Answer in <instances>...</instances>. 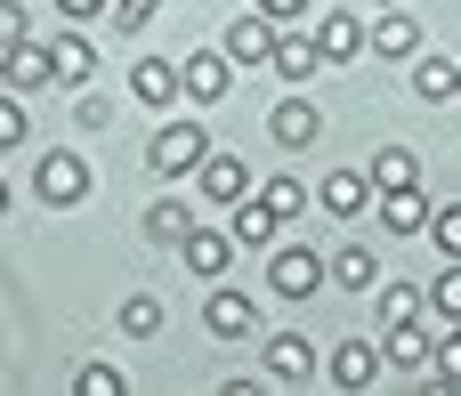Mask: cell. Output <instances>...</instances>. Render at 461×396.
<instances>
[{
  "mask_svg": "<svg viewBox=\"0 0 461 396\" xmlns=\"http://www.w3.org/2000/svg\"><path fill=\"white\" fill-rule=\"evenodd\" d=\"M454 332H461V316H454Z\"/></svg>",
  "mask_w": 461,
  "mask_h": 396,
  "instance_id": "60d3db41",
  "label": "cell"
},
{
  "mask_svg": "<svg viewBox=\"0 0 461 396\" xmlns=\"http://www.w3.org/2000/svg\"><path fill=\"white\" fill-rule=\"evenodd\" d=\"M24 138H32V122H24V105H16V89H8V97H0V154H16Z\"/></svg>",
  "mask_w": 461,
  "mask_h": 396,
  "instance_id": "4dcf8cb0",
  "label": "cell"
},
{
  "mask_svg": "<svg viewBox=\"0 0 461 396\" xmlns=\"http://www.w3.org/2000/svg\"><path fill=\"white\" fill-rule=\"evenodd\" d=\"M154 8H162V0H105V16H113L122 32H138V24H154Z\"/></svg>",
  "mask_w": 461,
  "mask_h": 396,
  "instance_id": "d6a6232c",
  "label": "cell"
},
{
  "mask_svg": "<svg viewBox=\"0 0 461 396\" xmlns=\"http://www.w3.org/2000/svg\"><path fill=\"white\" fill-rule=\"evenodd\" d=\"M324 373H332V389L357 396V389H373V381H381V348H373V340H340Z\"/></svg>",
  "mask_w": 461,
  "mask_h": 396,
  "instance_id": "e0dca14e",
  "label": "cell"
},
{
  "mask_svg": "<svg viewBox=\"0 0 461 396\" xmlns=\"http://www.w3.org/2000/svg\"><path fill=\"white\" fill-rule=\"evenodd\" d=\"M267 381H276V389H308V381H316V340L276 332V340H267Z\"/></svg>",
  "mask_w": 461,
  "mask_h": 396,
  "instance_id": "9c48e42d",
  "label": "cell"
},
{
  "mask_svg": "<svg viewBox=\"0 0 461 396\" xmlns=\"http://www.w3.org/2000/svg\"><path fill=\"white\" fill-rule=\"evenodd\" d=\"M267 65H276V73H284L292 89L324 73V57H316V40H308V32H284V24H276V49H267Z\"/></svg>",
  "mask_w": 461,
  "mask_h": 396,
  "instance_id": "ac0fdd59",
  "label": "cell"
},
{
  "mask_svg": "<svg viewBox=\"0 0 461 396\" xmlns=\"http://www.w3.org/2000/svg\"><path fill=\"white\" fill-rule=\"evenodd\" d=\"M413 97L421 105H454V57H413Z\"/></svg>",
  "mask_w": 461,
  "mask_h": 396,
  "instance_id": "603a6c76",
  "label": "cell"
},
{
  "mask_svg": "<svg viewBox=\"0 0 461 396\" xmlns=\"http://www.w3.org/2000/svg\"><path fill=\"white\" fill-rule=\"evenodd\" d=\"M0 219H8V178H0Z\"/></svg>",
  "mask_w": 461,
  "mask_h": 396,
  "instance_id": "74e56055",
  "label": "cell"
},
{
  "mask_svg": "<svg viewBox=\"0 0 461 396\" xmlns=\"http://www.w3.org/2000/svg\"><path fill=\"white\" fill-rule=\"evenodd\" d=\"M365 178H373V194H381V186H413L421 162H413V146H381V154L365 162Z\"/></svg>",
  "mask_w": 461,
  "mask_h": 396,
  "instance_id": "cb8c5ba5",
  "label": "cell"
},
{
  "mask_svg": "<svg viewBox=\"0 0 461 396\" xmlns=\"http://www.w3.org/2000/svg\"><path fill=\"white\" fill-rule=\"evenodd\" d=\"M454 97H461V65H454Z\"/></svg>",
  "mask_w": 461,
  "mask_h": 396,
  "instance_id": "ab89813d",
  "label": "cell"
},
{
  "mask_svg": "<svg viewBox=\"0 0 461 396\" xmlns=\"http://www.w3.org/2000/svg\"><path fill=\"white\" fill-rule=\"evenodd\" d=\"M32 24H24V0H0V49H16Z\"/></svg>",
  "mask_w": 461,
  "mask_h": 396,
  "instance_id": "836d02e7",
  "label": "cell"
},
{
  "mask_svg": "<svg viewBox=\"0 0 461 396\" xmlns=\"http://www.w3.org/2000/svg\"><path fill=\"white\" fill-rule=\"evenodd\" d=\"M308 40H316L324 65H357V57H365V24H357L348 8H324V24H316Z\"/></svg>",
  "mask_w": 461,
  "mask_h": 396,
  "instance_id": "30bf717a",
  "label": "cell"
},
{
  "mask_svg": "<svg viewBox=\"0 0 461 396\" xmlns=\"http://www.w3.org/2000/svg\"><path fill=\"white\" fill-rule=\"evenodd\" d=\"M65 8V24H89V16H105V0H57Z\"/></svg>",
  "mask_w": 461,
  "mask_h": 396,
  "instance_id": "8d00e7d4",
  "label": "cell"
},
{
  "mask_svg": "<svg viewBox=\"0 0 461 396\" xmlns=\"http://www.w3.org/2000/svg\"><path fill=\"white\" fill-rule=\"evenodd\" d=\"M122 332H130V340H154V332H162V300H154V292H130V300H122Z\"/></svg>",
  "mask_w": 461,
  "mask_h": 396,
  "instance_id": "f1b7e54d",
  "label": "cell"
},
{
  "mask_svg": "<svg viewBox=\"0 0 461 396\" xmlns=\"http://www.w3.org/2000/svg\"><path fill=\"white\" fill-rule=\"evenodd\" d=\"M130 97L154 105V113L178 105V57H138V65H130Z\"/></svg>",
  "mask_w": 461,
  "mask_h": 396,
  "instance_id": "2e32d148",
  "label": "cell"
},
{
  "mask_svg": "<svg viewBox=\"0 0 461 396\" xmlns=\"http://www.w3.org/2000/svg\"><path fill=\"white\" fill-rule=\"evenodd\" d=\"M235 89V65H227V49H186L178 57V97H194V105H219Z\"/></svg>",
  "mask_w": 461,
  "mask_h": 396,
  "instance_id": "3957f363",
  "label": "cell"
},
{
  "mask_svg": "<svg viewBox=\"0 0 461 396\" xmlns=\"http://www.w3.org/2000/svg\"><path fill=\"white\" fill-rule=\"evenodd\" d=\"M194 186H203V202H243L251 194V170H243V154H203L194 162Z\"/></svg>",
  "mask_w": 461,
  "mask_h": 396,
  "instance_id": "7c38bea8",
  "label": "cell"
},
{
  "mask_svg": "<svg viewBox=\"0 0 461 396\" xmlns=\"http://www.w3.org/2000/svg\"><path fill=\"white\" fill-rule=\"evenodd\" d=\"M446 259H461V202H429V227H421Z\"/></svg>",
  "mask_w": 461,
  "mask_h": 396,
  "instance_id": "f546056e",
  "label": "cell"
},
{
  "mask_svg": "<svg viewBox=\"0 0 461 396\" xmlns=\"http://www.w3.org/2000/svg\"><path fill=\"white\" fill-rule=\"evenodd\" d=\"M267 138H276V146H284V154H308V146H316V138H324V113H316V105H308V97H284V105H276V113H267Z\"/></svg>",
  "mask_w": 461,
  "mask_h": 396,
  "instance_id": "ba28073f",
  "label": "cell"
},
{
  "mask_svg": "<svg viewBox=\"0 0 461 396\" xmlns=\"http://www.w3.org/2000/svg\"><path fill=\"white\" fill-rule=\"evenodd\" d=\"M203 154H211V130H203V122H186V113H170V122L154 130V146H146L154 178H186V170H194Z\"/></svg>",
  "mask_w": 461,
  "mask_h": 396,
  "instance_id": "6da1fadb",
  "label": "cell"
},
{
  "mask_svg": "<svg viewBox=\"0 0 461 396\" xmlns=\"http://www.w3.org/2000/svg\"><path fill=\"white\" fill-rule=\"evenodd\" d=\"M73 122H81V130H105V122H113V105H105V97H81V105H73Z\"/></svg>",
  "mask_w": 461,
  "mask_h": 396,
  "instance_id": "d590c367",
  "label": "cell"
},
{
  "mask_svg": "<svg viewBox=\"0 0 461 396\" xmlns=\"http://www.w3.org/2000/svg\"><path fill=\"white\" fill-rule=\"evenodd\" d=\"M32 186H41V202H49V211H73V202H89V162L57 146V154H41Z\"/></svg>",
  "mask_w": 461,
  "mask_h": 396,
  "instance_id": "277c9868",
  "label": "cell"
},
{
  "mask_svg": "<svg viewBox=\"0 0 461 396\" xmlns=\"http://www.w3.org/2000/svg\"><path fill=\"white\" fill-rule=\"evenodd\" d=\"M421 308H429V316H446V324L461 316V259H446V267H438V284L421 292Z\"/></svg>",
  "mask_w": 461,
  "mask_h": 396,
  "instance_id": "83f0119b",
  "label": "cell"
},
{
  "mask_svg": "<svg viewBox=\"0 0 461 396\" xmlns=\"http://www.w3.org/2000/svg\"><path fill=\"white\" fill-rule=\"evenodd\" d=\"M227 65H267V49H276V16H259V8H243L235 24H227Z\"/></svg>",
  "mask_w": 461,
  "mask_h": 396,
  "instance_id": "8fae6325",
  "label": "cell"
},
{
  "mask_svg": "<svg viewBox=\"0 0 461 396\" xmlns=\"http://www.w3.org/2000/svg\"><path fill=\"white\" fill-rule=\"evenodd\" d=\"M373 211H381L389 235H421V227H429V194H421V178H413V186H381Z\"/></svg>",
  "mask_w": 461,
  "mask_h": 396,
  "instance_id": "5bb4252c",
  "label": "cell"
},
{
  "mask_svg": "<svg viewBox=\"0 0 461 396\" xmlns=\"http://www.w3.org/2000/svg\"><path fill=\"white\" fill-rule=\"evenodd\" d=\"M186 227H194V202H178V194H162V202H146V243H162V251H178V243H186Z\"/></svg>",
  "mask_w": 461,
  "mask_h": 396,
  "instance_id": "7402d4cb",
  "label": "cell"
},
{
  "mask_svg": "<svg viewBox=\"0 0 461 396\" xmlns=\"http://www.w3.org/2000/svg\"><path fill=\"white\" fill-rule=\"evenodd\" d=\"M373 308H381V324H413L421 316V284H373Z\"/></svg>",
  "mask_w": 461,
  "mask_h": 396,
  "instance_id": "4316f807",
  "label": "cell"
},
{
  "mask_svg": "<svg viewBox=\"0 0 461 396\" xmlns=\"http://www.w3.org/2000/svg\"><path fill=\"white\" fill-rule=\"evenodd\" d=\"M178 259H186V275H203V284H219L227 267H235V235H219V227H186V243H178Z\"/></svg>",
  "mask_w": 461,
  "mask_h": 396,
  "instance_id": "52a82bcc",
  "label": "cell"
},
{
  "mask_svg": "<svg viewBox=\"0 0 461 396\" xmlns=\"http://www.w3.org/2000/svg\"><path fill=\"white\" fill-rule=\"evenodd\" d=\"M0 81H8L16 97H32V89H49V81H57V65H49V40H32V32H24L16 49H0Z\"/></svg>",
  "mask_w": 461,
  "mask_h": 396,
  "instance_id": "8992f818",
  "label": "cell"
},
{
  "mask_svg": "<svg viewBox=\"0 0 461 396\" xmlns=\"http://www.w3.org/2000/svg\"><path fill=\"white\" fill-rule=\"evenodd\" d=\"M227 211H235V227H227V235H235V251H267V243L284 235V219H276L259 194H243V202H227Z\"/></svg>",
  "mask_w": 461,
  "mask_h": 396,
  "instance_id": "d6986e66",
  "label": "cell"
},
{
  "mask_svg": "<svg viewBox=\"0 0 461 396\" xmlns=\"http://www.w3.org/2000/svg\"><path fill=\"white\" fill-rule=\"evenodd\" d=\"M73 389H81V396H122L130 381H122L113 364H81V373H73Z\"/></svg>",
  "mask_w": 461,
  "mask_h": 396,
  "instance_id": "1f68e13d",
  "label": "cell"
},
{
  "mask_svg": "<svg viewBox=\"0 0 461 396\" xmlns=\"http://www.w3.org/2000/svg\"><path fill=\"white\" fill-rule=\"evenodd\" d=\"M365 49H373V57H389V65H405V57H421V24H413L405 8H381V24L365 32Z\"/></svg>",
  "mask_w": 461,
  "mask_h": 396,
  "instance_id": "9a60e30c",
  "label": "cell"
},
{
  "mask_svg": "<svg viewBox=\"0 0 461 396\" xmlns=\"http://www.w3.org/2000/svg\"><path fill=\"white\" fill-rule=\"evenodd\" d=\"M259 202H267V211H276V219H284V227H292V219H300V211H316V194H308V186H300V178H259Z\"/></svg>",
  "mask_w": 461,
  "mask_h": 396,
  "instance_id": "484cf974",
  "label": "cell"
},
{
  "mask_svg": "<svg viewBox=\"0 0 461 396\" xmlns=\"http://www.w3.org/2000/svg\"><path fill=\"white\" fill-rule=\"evenodd\" d=\"M203 332H211V340H251V332H259V300L227 292V275H219L211 300H203Z\"/></svg>",
  "mask_w": 461,
  "mask_h": 396,
  "instance_id": "5b68a950",
  "label": "cell"
},
{
  "mask_svg": "<svg viewBox=\"0 0 461 396\" xmlns=\"http://www.w3.org/2000/svg\"><path fill=\"white\" fill-rule=\"evenodd\" d=\"M373 8H405V0H373Z\"/></svg>",
  "mask_w": 461,
  "mask_h": 396,
  "instance_id": "f35d334b",
  "label": "cell"
},
{
  "mask_svg": "<svg viewBox=\"0 0 461 396\" xmlns=\"http://www.w3.org/2000/svg\"><path fill=\"white\" fill-rule=\"evenodd\" d=\"M332 284H340V292H373V284H381V259H373L365 243H348V251H332Z\"/></svg>",
  "mask_w": 461,
  "mask_h": 396,
  "instance_id": "d4e9b609",
  "label": "cell"
},
{
  "mask_svg": "<svg viewBox=\"0 0 461 396\" xmlns=\"http://www.w3.org/2000/svg\"><path fill=\"white\" fill-rule=\"evenodd\" d=\"M267 292H276V300H316V292H324V251H308V243H276V259H267Z\"/></svg>",
  "mask_w": 461,
  "mask_h": 396,
  "instance_id": "7a4b0ae2",
  "label": "cell"
},
{
  "mask_svg": "<svg viewBox=\"0 0 461 396\" xmlns=\"http://www.w3.org/2000/svg\"><path fill=\"white\" fill-rule=\"evenodd\" d=\"M316 211H324V219H357V211H373V178H365V170H324Z\"/></svg>",
  "mask_w": 461,
  "mask_h": 396,
  "instance_id": "4fadbf2b",
  "label": "cell"
},
{
  "mask_svg": "<svg viewBox=\"0 0 461 396\" xmlns=\"http://www.w3.org/2000/svg\"><path fill=\"white\" fill-rule=\"evenodd\" d=\"M49 65H57V81H65V89H89V73H97L89 32H57V40H49Z\"/></svg>",
  "mask_w": 461,
  "mask_h": 396,
  "instance_id": "44dd1931",
  "label": "cell"
},
{
  "mask_svg": "<svg viewBox=\"0 0 461 396\" xmlns=\"http://www.w3.org/2000/svg\"><path fill=\"white\" fill-rule=\"evenodd\" d=\"M251 8H259V16H276V24H300L316 0H251Z\"/></svg>",
  "mask_w": 461,
  "mask_h": 396,
  "instance_id": "e575fe53",
  "label": "cell"
},
{
  "mask_svg": "<svg viewBox=\"0 0 461 396\" xmlns=\"http://www.w3.org/2000/svg\"><path fill=\"white\" fill-rule=\"evenodd\" d=\"M389 340H381V373H421L429 364V332H421V316L413 324H381Z\"/></svg>",
  "mask_w": 461,
  "mask_h": 396,
  "instance_id": "ffe728a7",
  "label": "cell"
}]
</instances>
